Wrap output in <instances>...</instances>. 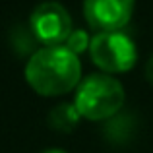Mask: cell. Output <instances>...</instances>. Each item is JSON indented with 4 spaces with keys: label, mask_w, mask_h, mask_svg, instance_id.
Returning a JSON list of instances; mask_svg holds the SVG:
<instances>
[{
    "label": "cell",
    "mask_w": 153,
    "mask_h": 153,
    "mask_svg": "<svg viewBox=\"0 0 153 153\" xmlns=\"http://www.w3.org/2000/svg\"><path fill=\"white\" fill-rule=\"evenodd\" d=\"M138 132V118L134 112H116L114 116L105 120L101 134L105 142L112 147H124L136 138Z\"/></svg>",
    "instance_id": "obj_6"
},
{
    "label": "cell",
    "mask_w": 153,
    "mask_h": 153,
    "mask_svg": "<svg viewBox=\"0 0 153 153\" xmlns=\"http://www.w3.org/2000/svg\"><path fill=\"white\" fill-rule=\"evenodd\" d=\"M41 153H68V151L58 149V147H51V149H45V151H41Z\"/></svg>",
    "instance_id": "obj_11"
},
{
    "label": "cell",
    "mask_w": 153,
    "mask_h": 153,
    "mask_svg": "<svg viewBox=\"0 0 153 153\" xmlns=\"http://www.w3.org/2000/svg\"><path fill=\"white\" fill-rule=\"evenodd\" d=\"M89 43H91L89 35H87L83 29H78V31H72L70 33V37H68L66 43H64V47L70 49L74 54H79V52H83L85 49H89Z\"/></svg>",
    "instance_id": "obj_9"
},
{
    "label": "cell",
    "mask_w": 153,
    "mask_h": 153,
    "mask_svg": "<svg viewBox=\"0 0 153 153\" xmlns=\"http://www.w3.org/2000/svg\"><path fill=\"white\" fill-rule=\"evenodd\" d=\"M124 99V87L116 78L111 74H91L76 87L74 105L78 107L82 118L97 122L122 111Z\"/></svg>",
    "instance_id": "obj_2"
},
{
    "label": "cell",
    "mask_w": 153,
    "mask_h": 153,
    "mask_svg": "<svg viewBox=\"0 0 153 153\" xmlns=\"http://www.w3.org/2000/svg\"><path fill=\"white\" fill-rule=\"evenodd\" d=\"M146 79L153 85V54L149 56V60H147V64H146Z\"/></svg>",
    "instance_id": "obj_10"
},
{
    "label": "cell",
    "mask_w": 153,
    "mask_h": 153,
    "mask_svg": "<svg viewBox=\"0 0 153 153\" xmlns=\"http://www.w3.org/2000/svg\"><path fill=\"white\" fill-rule=\"evenodd\" d=\"M29 27L35 37L45 47H60L68 41L72 27V16L56 0H47L35 6L29 16Z\"/></svg>",
    "instance_id": "obj_4"
},
{
    "label": "cell",
    "mask_w": 153,
    "mask_h": 153,
    "mask_svg": "<svg viewBox=\"0 0 153 153\" xmlns=\"http://www.w3.org/2000/svg\"><path fill=\"white\" fill-rule=\"evenodd\" d=\"M134 14V0H83V18L97 33L120 31Z\"/></svg>",
    "instance_id": "obj_5"
},
{
    "label": "cell",
    "mask_w": 153,
    "mask_h": 153,
    "mask_svg": "<svg viewBox=\"0 0 153 153\" xmlns=\"http://www.w3.org/2000/svg\"><path fill=\"white\" fill-rule=\"evenodd\" d=\"M25 82L37 95L58 97L74 91L82 82V64L64 45L43 47L25 64Z\"/></svg>",
    "instance_id": "obj_1"
},
{
    "label": "cell",
    "mask_w": 153,
    "mask_h": 153,
    "mask_svg": "<svg viewBox=\"0 0 153 153\" xmlns=\"http://www.w3.org/2000/svg\"><path fill=\"white\" fill-rule=\"evenodd\" d=\"M8 43H10L12 51L18 56H33L35 52L39 51V45L41 43L37 41L33 29L29 27V23H18L10 29V35H8Z\"/></svg>",
    "instance_id": "obj_8"
},
{
    "label": "cell",
    "mask_w": 153,
    "mask_h": 153,
    "mask_svg": "<svg viewBox=\"0 0 153 153\" xmlns=\"http://www.w3.org/2000/svg\"><path fill=\"white\" fill-rule=\"evenodd\" d=\"M89 56L105 74H124L136 66L138 49L136 43L122 31H105L91 37Z\"/></svg>",
    "instance_id": "obj_3"
},
{
    "label": "cell",
    "mask_w": 153,
    "mask_h": 153,
    "mask_svg": "<svg viewBox=\"0 0 153 153\" xmlns=\"http://www.w3.org/2000/svg\"><path fill=\"white\" fill-rule=\"evenodd\" d=\"M79 118H82V114H79L78 107H76L74 103L62 101V103L56 105V107L51 108L49 116H47V122H49V126L54 132L70 134V132H74L76 128H78Z\"/></svg>",
    "instance_id": "obj_7"
}]
</instances>
